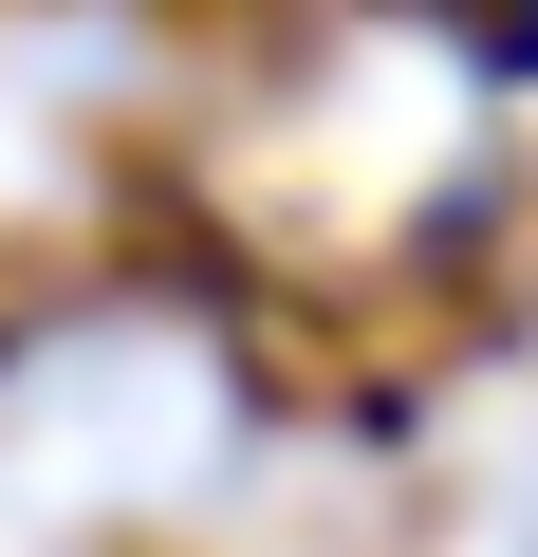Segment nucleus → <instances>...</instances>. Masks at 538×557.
<instances>
[{"instance_id": "1", "label": "nucleus", "mask_w": 538, "mask_h": 557, "mask_svg": "<svg viewBox=\"0 0 538 557\" xmlns=\"http://www.w3.org/2000/svg\"><path fill=\"white\" fill-rule=\"evenodd\" d=\"M204 446V354L186 335H75L0 391V539H38L75 502H149Z\"/></svg>"}]
</instances>
